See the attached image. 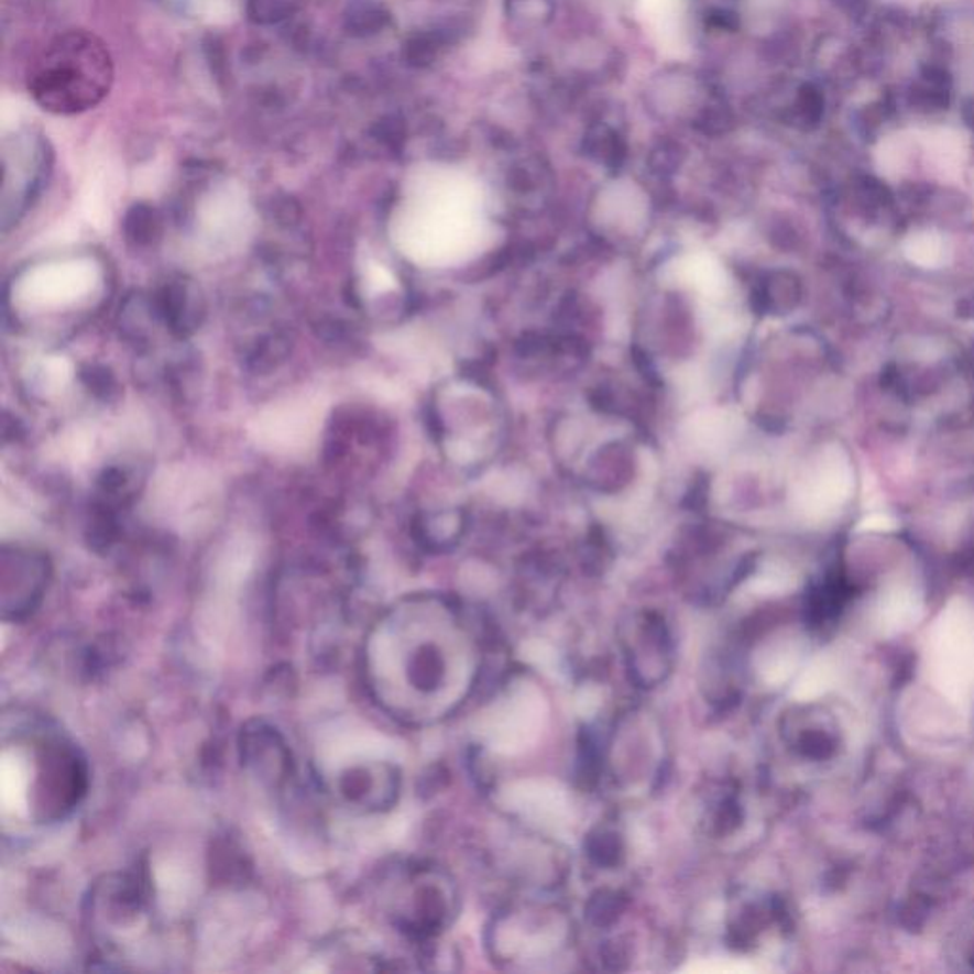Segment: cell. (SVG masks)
<instances>
[{
  "mask_svg": "<svg viewBox=\"0 0 974 974\" xmlns=\"http://www.w3.org/2000/svg\"><path fill=\"white\" fill-rule=\"evenodd\" d=\"M461 619L438 598H406L373 621L360 672L373 704L394 722H438L469 687V644Z\"/></svg>",
  "mask_w": 974,
  "mask_h": 974,
  "instance_id": "cell-1",
  "label": "cell"
},
{
  "mask_svg": "<svg viewBox=\"0 0 974 974\" xmlns=\"http://www.w3.org/2000/svg\"><path fill=\"white\" fill-rule=\"evenodd\" d=\"M4 738L28 762V806L33 824H57L85 801L90 771L77 744L56 723L41 715H15L14 730L4 723Z\"/></svg>",
  "mask_w": 974,
  "mask_h": 974,
  "instance_id": "cell-2",
  "label": "cell"
},
{
  "mask_svg": "<svg viewBox=\"0 0 974 974\" xmlns=\"http://www.w3.org/2000/svg\"><path fill=\"white\" fill-rule=\"evenodd\" d=\"M114 65L106 43L90 31L52 39L29 69L28 88L52 114H78L98 107L111 91Z\"/></svg>",
  "mask_w": 974,
  "mask_h": 974,
  "instance_id": "cell-3",
  "label": "cell"
},
{
  "mask_svg": "<svg viewBox=\"0 0 974 974\" xmlns=\"http://www.w3.org/2000/svg\"><path fill=\"white\" fill-rule=\"evenodd\" d=\"M379 890L391 926L415 942L440 934L456 911L451 884L427 866H394L381 876Z\"/></svg>",
  "mask_w": 974,
  "mask_h": 974,
  "instance_id": "cell-4",
  "label": "cell"
},
{
  "mask_svg": "<svg viewBox=\"0 0 974 974\" xmlns=\"http://www.w3.org/2000/svg\"><path fill=\"white\" fill-rule=\"evenodd\" d=\"M99 278L101 271L91 260L56 261L25 274L18 297L35 309H65L94 294Z\"/></svg>",
  "mask_w": 974,
  "mask_h": 974,
  "instance_id": "cell-5",
  "label": "cell"
},
{
  "mask_svg": "<svg viewBox=\"0 0 974 974\" xmlns=\"http://www.w3.org/2000/svg\"><path fill=\"white\" fill-rule=\"evenodd\" d=\"M239 756L245 771L271 790H284L297 777L294 752L286 736L265 720L255 718L242 725Z\"/></svg>",
  "mask_w": 974,
  "mask_h": 974,
  "instance_id": "cell-6",
  "label": "cell"
},
{
  "mask_svg": "<svg viewBox=\"0 0 974 974\" xmlns=\"http://www.w3.org/2000/svg\"><path fill=\"white\" fill-rule=\"evenodd\" d=\"M48 561L28 550H4L0 608L4 623L22 624L35 615L48 589Z\"/></svg>",
  "mask_w": 974,
  "mask_h": 974,
  "instance_id": "cell-7",
  "label": "cell"
},
{
  "mask_svg": "<svg viewBox=\"0 0 974 974\" xmlns=\"http://www.w3.org/2000/svg\"><path fill=\"white\" fill-rule=\"evenodd\" d=\"M398 767L385 762L354 765L339 775L337 790L347 806L362 813H383L398 801Z\"/></svg>",
  "mask_w": 974,
  "mask_h": 974,
  "instance_id": "cell-8",
  "label": "cell"
},
{
  "mask_svg": "<svg viewBox=\"0 0 974 974\" xmlns=\"http://www.w3.org/2000/svg\"><path fill=\"white\" fill-rule=\"evenodd\" d=\"M631 668L645 686H655L670 672V634L665 621L659 617H644L634 626L631 636Z\"/></svg>",
  "mask_w": 974,
  "mask_h": 974,
  "instance_id": "cell-9",
  "label": "cell"
},
{
  "mask_svg": "<svg viewBox=\"0 0 974 974\" xmlns=\"http://www.w3.org/2000/svg\"><path fill=\"white\" fill-rule=\"evenodd\" d=\"M391 25V12L379 0H349L343 12V28L357 39L383 33Z\"/></svg>",
  "mask_w": 974,
  "mask_h": 974,
  "instance_id": "cell-10",
  "label": "cell"
},
{
  "mask_svg": "<svg viewBox=\"0 0 974 974\" xmlns=\"http://www.w3.org/2000/svg\"><path fill=\"white\" fill-rule=\"evenodd\" d=\"M292 14L288 0H248V15L258 25H274Z\"/></svg>",
  "mask_w": 974,
  "mask_h": 974,
  "instance_id": "cell-11",
  "label": "cell"
},
{
  "mask_svg": "<svg viewBox=\"0 0 974 974\" xmlns=\"http://www.w3.org/2000/svg\"><path fill=\"white\" fill-rule=\"evenodd\" d=\"M442 43L440 35L412 36L406 44L407 64L414 65V67H427L435 62Z\"/></svg>",
  "mask_w": 974,
  "mask_h": 974,
  "instance_id": "cell-12",
  "label": "cell"
},
{
  "mask_svg": "<svg viewBox=\"0 0 974 974\" xmlns=\"http://www.w3.org/2000/svg\"><path fill=\"white\" fill-rule=\"evenodd\" d=\"M590 855L594 856L597 863L608 864V866L617 863L619 855H621V843H619L617 835L613 832H605V830L598 835H592Z\"/></svg>",
  "mask_w": 974,
  "mask_h": 974,
  "instance_id": "cell-13",
  "label": "cell"
},
{
  "mask_svg": "<svg viewBox=\"0 0 974 974\" xmlns=\"http://www.w3.org/2000/svg\"><path fill=\"white\" fill-rule=\"evenodd\" d=\"M905 2H919V0H905Z\"/></svg>",
  "mask_w": 974,
  "mask_h": 974,
  "instance_id": "cell-14",
  "label": "cell"
}]
</instances>
